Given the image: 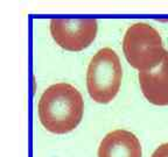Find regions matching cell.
<instances>
[{
  "instance_id": "1",
  "label": "cell",
  "mask_w": 168,
  "mask_h": 157,
  "mask_svg": "<svg viewBox=\"0 0 168 157\" xmlns=\"http://www.w3.org/2000/svg\"><path fill=\"white\" fill-rule=\"evenodd\" d=\"M39 119L48 132L67 134L79 125L84 100L75 86L67 83H57L49 86L40 97Z\"/></svg>"
},
{
  "instance_id": "2",
  "label": "cell",
  "mask_w": 168,
  "mask_h": 157,
  "mask_svg": "<svg viewBox=\"0 0 168 157\" xmlns=\"http://www.w3.org/2000/svg\"><path fill=\"white\" fill-rule=\"evenodd\" d=\"M123 50L127 62L139 72L156 69L166 54L159 31L145 22L133 23L127 28Z\"/></svg>"
},
{
  "instance_id": "3",
  "label": "cell",
  "mask_w": 168,
  "mask_h": 157,
  "mask_svg": "<svg viewBox=\"0 0 168 157\" xmlns=\"http://www.w3.org/2000/svg\"><path fill=\"white\" fill-rule=\"evenodd\" d=\"M123 78L119 56L111 48L98 50L91 58L87 71V87L98 104H109L119 92Z\"/></svg>"
},
{
  "instance_id": "4",
  "label": "cell",
  "mask_w": 168,
  "mask_h": 157,
  "mask_svg": "<svg viewBox=\"0 0 168 157\" xmlns=\"http://www.w3.org/2000/svg\"><path fill=\"white\" fill-rule=\"evenodd\" d=\"M98 25L96 19H51L50 34L61 48L81 51L96 39Z\"/></svg>"
},
{
  "instance_id": "5",
  "label": "cell",
  "mask_w": 168,
  "mask_h": 157,
  "mask_svg": "<svg viewBox=\"0 0 168 157\" xmlns=\"http://www.w3.org/2000/svg\"><path fill=\"white\" fill-rule=\"evenodd\" d=\"M139 84L142 94L153 105H168V51L162 63L154 70L139 72Z\"/></svg>"
},
{
  "instance_id": "6",
  "label": "cell",
  "mask_w": 168,
  "mask_h": 157,
  "mask_svg": "<svg viewBox=\"0 0 168 157\" xmlns=\"http://www.w3.org/2000/svg\"><path fill=\"white\" fill-rule=\"evenodd\" d=\"M141 144L137 136L125 129L110 132L102 140L98 157H141Z\"/></svg>"
},
{
  "instance_id": "7",
  "label": "cell",
  "mask_w": 168,
  "mask_h": 157,
  "mask_svg": "<svg viewBox=\"0 0 168 157\" xmlns=\"http://www.w3.org/2000/svg\"><path fill=\"white\" fill-rule=\"evenodd\" d=\"M152 157H168V143L159 145L153 153Z\"/></svg>"
}]
</instances>
